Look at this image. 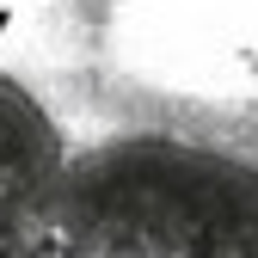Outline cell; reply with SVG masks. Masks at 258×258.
I'll use <instances>...</instances> for the list:
<instances>
[{"label": "cell", "instance_id": "1", "mask_svg": "<svg viewBox=\"0 0 258 258\" xmlns=\"http://www.w3.org/2000/svg\"><path fill=\"white\" fill-rule=\"evenodd\" d=\"M74 154L43 258H258V105L172 86V0H68Z\"/></svg>", "mask_w": 258, "mask_h": 258}, {"label": "cell", "instance_id": "2", "mask_svg": "<svg viewBox=\"0 0 258 258\" xmlns=\"http://www.w3.org/2000/svg\"><path fill=\"white\" fill-rule=\"evenodd\" d=\"M74 154L68 0H0V258H43Z\"/></svg>", "mask_w": 258, "mask_h": 258}]
</instances>
